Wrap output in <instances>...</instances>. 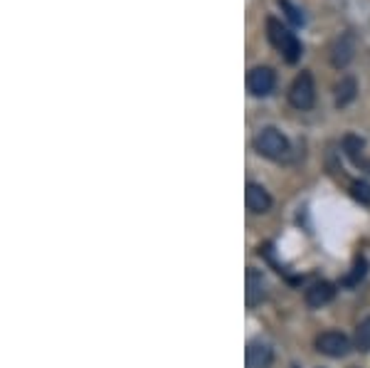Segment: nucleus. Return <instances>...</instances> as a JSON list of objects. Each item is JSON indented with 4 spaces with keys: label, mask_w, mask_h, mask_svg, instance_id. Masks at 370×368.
I'll return each mask as SVG.
<instances>
[{
    "label": "nucleus",
    "mask_w": 370,
    "mask_h": 368,
    "mask_svg": "<svg viewBox=\"0 0 370 368\" xmlns=\"http://www.w3.org/2000/svg\"><path fill=\"white\" fill-rule=\"evenodd\" d=\"M254 149H257L259 156H265V159L284 161L289 156V151H291V143H289V139L279 129L267 126V129H262L254 136Z\"/></svg>",
    "instance_id": "2"
},
{
    "label": "nucleus",
    "mask_w": 370,
    "mask_h": 368,
    "mask_svg": "<svg viewBox=\"0 0 370 368\" xmlns=\"http://www.w3.org/2000/svg\"><path fill=\"white\" fill-rule=\"evenodd\" d=\"M271 363V349L267 344H254L247 346V368H267Z\"/></svg>",
    "instance_id": "9"
},
{
    "label": "nucleus",
    "mask_w": 370,
    "mask_h": 368,
    "mask_svg": "<svg viewBox=\"0 0 370 368\" xmlns=\"http://www.w3.org/2000/svg\"><path fill=\"white\" fill-rule=\"evenodd\" d=\"M353 344H356V349H358V351H370V316L358 324Z\"/></svg>",
    "instance_id": "13"
},
{
    "label": "nucleus",
    "mask_w": 370,
    "mask_h": 368,
    "mask_svg": "<svg viewBox=\"0 0 370 368\" xmlns=\"http://www.w3.org/2000/svg\"><path fill=\"white\" fill-rule=\"evenodd\" d=\"M333 294H336V287L331 282H316V285H311L306 289V304L311 309H321L333 299Z\"/></svg>",
    "instance_id": "8"
},
{
    "label": "nucleus",
    "mask_w": 370,
    "mask_h": 368,
    "mask_svg": "<svg viewBox=\"0 0 370 368\" xmlns=\"http://www.w3.org/2000/svg\"><path fill=\"white\" fill-rule=\"evenodd\" d=\"M316 349L331 358H341L351 351V338L341 331H323L316 338Z\"/></svg>",
    "instance_id": "5"
},
{
    "label": "nucleus",
    "mask_w": 370,
    "mask_h": 368,
    "mask_svg": "<svg viewBox=\"0 0 370 368\" xmlns=\"http://www.w3.org/2000/svg\"><path fill=\"white\" fill-rule=\"evenodd\" d=\"M267 37H269L271 48L279 50L289 65H294V62L301 57V42H299V37L289 30V28H284V25L279 23L276 18H267Z\"/></svg>",
    "instance_id": "1"
},
{
    "label": "nucleus",
    "mask_w": 370,
    "mask_h": 368,
    "mask_svg": "<svg viewBox=\"0 0 370 368\" xmlns=\"http://www.w3.org/2000/svg\"><path fill=\"white\" fill-rule=\"evenodd\" d=\"M279 6H282V10L287 12V18L291 20L294 25H304V12L299 10L296 6H291L289 0H279Z\"/></svg>",
    "instance_id": "16"
},
{
    "label": "nucleus",
    "mask_w": 370,
    "mask_h": 368,
    "mask_svg": "<svg viewBox=\"0 0 370 368\" xmlns=\"http://www.w3.org/2000/svg\"><path fill=\"white\" fill-rule=\"evenodd\" d=\"M276 87V74L271 67H254L247 74V90L254 96H269Z\"/></svg>",
    "instance_id": "4"
},
{
    "label": "nucleus",
    "mask_w": 370,
    "mask_h": 368,
    "mask_svg": "<svg viewBox=\"0 0 370 368\" xmlns=\"http://www.w3.org/2000/svg\"><path fill=\"white\" fill-rule=\"evenodd\" d=\"M343 149H346L348 159L356 163V166H363V149H365V141L358 136H346L343 141Z\"/></svg>",
    "instance_id": "12"
},
{
    "label": "nucleus",
    "mask_w": 370,
    "mask_h": 368,
    "mask_svg": "<svg viewBox=\"0 0 370 368\" xmlns=\"http://www.w3.org/2000/svg\"><path fill=\"white\" fill-rule=\"evenodd\" d=\"M351 196L358 203H363V205H370V183H365V181H356V183L351 185Z\"/></svg>",
    "instance_id": "15"
},
{
    "label": "nucleus",
    "mask_w": 370,
    "mask_h": 368,
    "mask_svg": "<svg viewBox=\"0 0 370 368\" xmlns=\"http://www.w3.org/2000/svg\"><path fill=\"white\" fill-rule=\"evenodd\" d=\"M265 297V277L257 269H247V307H254Z\"/></svg>",
    "instance_id": "10"
},
{
    "label": "nucleus",
    "mask_w": 370,
    "mask_h": 368,
    "mask_svg": "<svg viewBox=\"0 0 370 368\" xmlns=\"http://www.w3.org/2000/svg\"><path fill=\"white\" fill-rule=\"evenodd\" d=\"M365 272H368V262H365V257H358V260H356V265H353V272L343 279V285H348V287L358 285L360 279L365 277Z\"/></svg>",
    "instance_id": "14"
},
{
    "label": "nucleus",
    "mask_w": 370,
    "mask_h": 368,
    "mask_svg": "<svg viewBox=\"0 0 370 368\" xmlns=\"http://www.w3.org/2000/svg\"><path fill=\"white\" fill-rule=\"evenodd\" d=\"M353 54H356V37H353L351 32H343V35L331 45V62H333V67L343 70V67L351 65Z\"/></svg>",
    "instance_id": "6"
},
{
    "label": "nucleus",
    "mask_w": 370,
    "mask_h": 368,
    "mask_svg": "<svg viewBox=\"0 0 370 368\" xmlns=\"http://www.w3.org/2000/svg\"><path fill=\"white\" fill-rule=\"evenodd\" d=\"M314 101H316V84H314L311 72H301L289 87V104L299 112H306L314 107Z\"/></svg>",
    "instance_id": "3"
},
{
    "label": "nucleus",
    "mask_w": 370,
    "mask_h": 368,
    "mask_svg": "<svg viewBox=\"0 0 370 368\" xmlns=\"http://www.w3.org/2000/svg\"><path fill=\"white\" fill-rule=\"evenodd\" d=\"M245 203H247V210H249V213L262 215L271 208V196L259 183H247Z\"/></svg>",
    "instance_id": "7"
},
{
    "label": "nucleus",
    "mask_w": 370,
    "mask_h": 368,
    "mask_svg": "<svg viewBox=\"0 0 370 368\" xmlns=\"http://www.w3.org/2000/svg\"><path fill=\"white\" fill-rule=\"evenodd\" d=\"M356 94H358V82L353 77H343L341 82L336 84V107L338 109L348 107L356 99Z\"/></svg>",
    "instance_id": "11"
}]
</instances>
